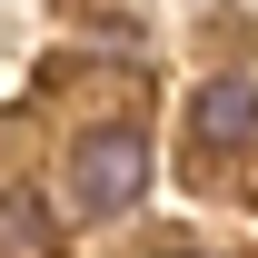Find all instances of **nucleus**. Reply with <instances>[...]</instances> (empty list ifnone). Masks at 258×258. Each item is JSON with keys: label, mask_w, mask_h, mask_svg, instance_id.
Instances as JSON below:
<instances>
[{"label": "nucleus", "mask_w": 258, "mask_h": 258, "mask_svg": "<svg viewBox=\"0 0 258 258\" xmlns=\"http://www.w3.org/2000/svg\"><path fill=\"white\" fill-rule=\"evenodd\" d=\"M149 189V129H80L70 149V219H129Z\"/></svg>", "instance_id": "nucleus-1"}, {"label": "nucleus", "mask_w": 258, "mask_h": 258, "mask_svg": "<svg viewBox=\"0 0 258 258\" xmlns=\"http://www.w3.org/2000/svg\"><path fill=\"white\" fill-rule=\"evenodd\" d=\"M258 149V90L248 80H209V90L189 99V159L199 179H219L228 159H248Z\"/></svg>", "instance_id": "nucleus-2"}, {"label": "nucleus", "mask_w": 258, "mask_h": 258, "mask_svg": "<svg viewBox=\"0 0 258 258\" xmlns=\"http://www.w3.org/2000/svg\"><path fill=\"white\" fill-rule=\"evenodd\" d=\"M50 248H60L50 209H40L30 189H10V199H0V258H50Z\"/></svg>", "instance_id": "nucleus-3"}, {"label": "nucleus", "mask_w": 258, "mask_h": 258, "mask_svg": "<svg viewBox=\"0 0 258 258\" xmlns=\"http://www.w3.org/2000/svg\"><path fill=\"white\" fill-rule=\"evenodd\" d=\"M169 258H199V248H169Z\"/></svg>", "instance_id": "nucleus-4"}]
</instances>
